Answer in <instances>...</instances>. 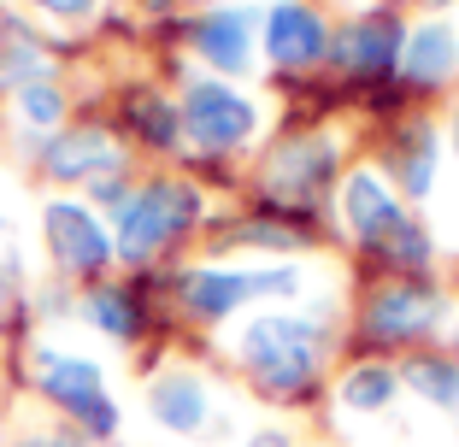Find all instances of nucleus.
<instances>
[{"label":"nucleus","instance_id":"obj_1","mask_svg":"<svg viewBox=\"0 0 459 447\" xmlns=\"http://www.w3.org/2000/svg\"><path fill=\"white\" fill-rule=\"evenodd\" d=\"M242 359L254 365V377L265 383L271 394H295L300 383H312V371H318V324H312V318H295V312L254 318L247 336H242Z\"/></svg>","mask_w":459,"mask_h":447},{"label":"nucleus","instance_id":"obj_2","mask_svg":"<svg viewBox=\"0 0 459 447\" xmlns=\"http://www.w3.org/2000/svg\"><path fill=\"white\" fill-rule=\"evenodd\" d=\"M201 218V194L189 183H148V189H135L118 212V247L124 259H148L160 242L183 236Z\"/></svg>","mask_w":459,"mask_h":447},{"label":"nucleus","instance_id":"obj_3","mask_svg":"<svg viewBox=\"0 0 459 447\" xmlns=\"http://www.w3.org/2000/svg\"><path fill=\"white\" fill-rule=\"evenodd\" d=\"M36 371H41V389H48V400H59V407H71L82 424L95 435H112V424H118V412H112L107 389H100V371L89 365V359H65V353L41 348L36 353Z\"/></svg>","mask_w":459,"mask_h":447},{"label":"nucleus","instance_id":"obj_4","mask_svg":"<svg viewBox=\"0 0 459 447\" xmlns=\"http://www.w3.org/2000/svg\"><path fill=\"white\" fill-rule=\"evenodd\" d=\"M183 130L201 148H236L254 136V107L242 95H230V82H189L183 95Z\"/></svg>","mask_w":459,"mask_h":447},{"label":"nucleus","instance_id":"obj_5","mask_svg":"<svg viewBox=\"0 0 459 447\" xmlns=\"http://www.w3.org/2000/svg\"><path fill=\"white\" fill-rule=\"evenodd\" d=\"M295 283H300L295 265H271V271H189L183 277V295H189V306L201 312V318H224V312H236L242 300L289 295Z\"/></svg>","mask_w":459,"mask_h":447},{"label":"nucleus","instance_id":"obj_6","mask_svg":"<svg viewBox=\"0 0 459 447\" xmlns=\"http://www.w3.org/2000/svg\"><path fill=\"white\" fill-rule=\"evenodd\" d=\"M41 230H48V247H54V259L65 265V271H100L112 259V236L95 224V212L89 206H48V218H41Z\"/></svg>","mask_w":459,"mask_h":447},{"label":"nucleus","instance_id":"obj_7","mask_svg":"<svg viewBox=\"0 0 459 447\" xmlns=\"http://www.w3.org/2000/svg\"><path fill=\"white\" fill-rule=\"evenodd\" d=\"M41 159H48V171H54V176L82 183V176H112L124 165V153H118V142H112L100 124H77V130H65V136L48 142Z\"/></svg>","mask_w":459,"mask_h":447},{"label":"nucleus","instance_id":"obj_8","mask_svg":"<svg viewBox=\"0 0 459 447\" xmlns=\"http://www.w3.org/2000/svg\"><path fill=\"white\" fill-rule=\"evenodd\" d=\"M265 47L277 65H312V59H325V18L300 0H283L265 18Z\"/></svg>","mask_w":459,"mask_h":447},{"label":"nucleus","instance_id":"obj_9","mask_svg":"<svg viewBox=\"0 0 459 447\" xmlns=\"http://www.w3.org/2000/svg\"><path fill=\"white\" fill-rule=\"evenodd\" d=\"M330 165H336V142L300 136V142H283V148L271 153L265 183H271V194H307L330 176Z\"/></svg>","mask_w":459,"mask_h":447},{"label":"nucleus","instance_id":"obj_10","mask_svg":"<svg viewBox=\"0 0 459 447\" xmlns=\"http://www.w3.org/2000/svg\"><path fill=\"white\" fill-rule=\"evenodd\" d=\"M401 218H406V212H394L389 189H383L371 171L348 176V224H353V236H359V242L383 247V242L394 236V224H401Z\"/></svg>","mask_w":459,"mask_h":447},{"label":"nucleus","instance_id":"obj_11","mask_svg":"<svg viewBox=\"0 0 459 447\" xmlns=\"http://www.w3.org/2000/svg\"><path fill=\"white\" fill-rule=\"evenodd\" d=\"M336 59H342V71H389L394 59H401V30H394V18H365V24H353L348 36L336 41Z\"/></svg>","mask_w":459,"mask_h":447},{"label":"nucleus","instance_id":"obj_12","mask_svg":"<svg viewBox=\"0 0 459 447\" xmlns=\"http://www.w3.org/2000/svg\"><path fill=\"white\" fill-rule=\"evenodd\" d=\"M454 59H459L454 24H419L412 36L401 41V65H406L412 82H442L447 71H454Z\"/></svg>","mask_w":459,"mask_h":447},{"label":"nucleus","instance_id":"obj_13","mask_svg":"<svg viewBox=\"0 0 459 447\" xmlns=\"http://www.w3.org/2000/svg\"><path fill=\"white\" fill-rule=\"evenodd\" d=\"M436 306L419 295V288H389V295L377 300V306L365 312V330L383 341H401V336H419V330H430Z\"/></svg>","mask_w":459,"mask_h":447},{"label":"nucleus","instance_id":"obj_14","mask_svg":"<svg viewBox=\"0 0 459 447\" xmlns=\"http://www.w3.org/2000/svg\"><path fill=\"white\" fill-rule=\"evenodd\" d=\"M247 36H254V18L247 13H218L195 30V47H201L218 71H242L247 65Z\"/></svg>","mask_w":459,"mask_h":447},{"label":"nucleus","instance_id":"obj_15","mask_svg":"<svg viewBox=\"0 0 459 447\" xmlns=\"http://www.w3.org/2000/svg\"><path fill=\"white\" fill-rule=\"evenodd\" d=\"M153 418L165 430H201L206 418V394L195 377H160L153 383Z\"/></svg>","mask_w":459,"mask_h":447},{"label":"nucleus","instance_id":"obj_16","mask_svg":"<svg viewBox=\"0 0 459 447\" xmlns=\"http://www.w3.org/2000/svg\"><path fill=\"white\" fill-rule=\"evenodd\" d=\"M342 400H348L353 412H377L394 400V371L389 365H359L348 383H342Z\"/></svg>","mask_w":459,"mask_h":447},{"label":"nucleus","instance_id":"obj_17","mask_svg":"<svg viewBox=\"0 0 459 447\" xmlns=\"http://www.w3.org/2000/svg\"><path fill=\"white\" fill-rule=\"evenodd\" d=\"M406 383L436 400V407H459V365H442V359H419V365L406 371Z\"/></svg>","mask_w":459,"mask_h":447},{"label":"nucleus","instance_id":"obj_18","mask_svg":"<svg viewBox=\"0 0 459 447\" xmlns=\"http://www.w3.org/2000/svg\"><path fill=\"white\" fill-rule=\"evenodd\" d=\"M401 183L412 194L430 189V130H419V136L406 142V159H401Z\"/></svg>","mask_w":459,"mask_h":447},{"label":"nucleus","instance_id":"obj_19","mask_svg":"<svg viewBox=\"0 0 459 447\" xmlns=\"http://www.w3.org/2000/svg\"><path fill=\"white\" fill-rule=\"evenodd\" d=\"M383 247H389L394 265H424V254H430V242H424V230L412 224V218H401V224H394V236Z\"/></svg>","mask_w":459,"mask_h":447},{"label":"nucleus","instance_id":"obj_20","mask_svg":"<svg viewBox=\"0 0 459 447\" xmlns=\"http://www.w3.org/2000/svg\"><path fill=\"white\" fill-rule=\"evenodd\" d=\"M59 89H48V82H24V118L30 124H54L59 118Z\"/></svg>","mask_w":459,"mask_h":447},{"label":"nucleus","instance_id":"obj_21","mask_svg":"<svg viewBox=\"0 0 459 447\" xmlns=\"http://www.w3.org/2000/svg\"><path fill=\"white\" fill-rule=\"evenodd\" d=\"M89 306H95V324H107L112 336H130L135 318H130V306H124V295H95Z\"/></svg>","mask_w":459,"mask_h":447},{"label":"nucleus","instance_id":"obj_22","mask_svg":"<svg viewBox=\"0 0 459 447\" xmlns=\"http://www.w3.org/2000/svg\"><path fill=\"white\" fill-rule=\"evenodd\" d=\"M36 6H48V13H59V18H82L95 0H36Z\"/></svg>","mask_w":459,"mask_h":447},{"label":"nucleus","instance_id":"obj_23","mask_svg":"<svg viewBox=\"0 0 459 447\" xmlns=\"http://www.w3.org/2000/svg\"><path fill=\"white\" fill-rule=\"evenodd\" d=\"M24 447H77L71 435H36V442H24Z\"/></svg>","mask_w":459,"mask_h":447},{"label":"nucleus","instance_id":"obj_24","mask_svg":"<svg viewBox=\"0 0 459 447\" xmlns=\"http://www.w3.org/2000/svg\"><path fill=\"white\" fill-rule=\"evenodd\" d=\"M247 447H289L283 435H259V442H247Z\"/></svg>","mask_w":459,"mask_h":447},{"label":"nucleus","instance_id":"obj_25","mask_svg":"<svg viewBox=\"0 0 459 447\" xmlns=\"http://www.w3.org/2000/svg\"><path fill=\"white\" fill-rule=\"evenodd\" d=\"M454 148H459V112H454Z\"/></svg>","mask_w":459,"mask_h":447}]
</instances>
